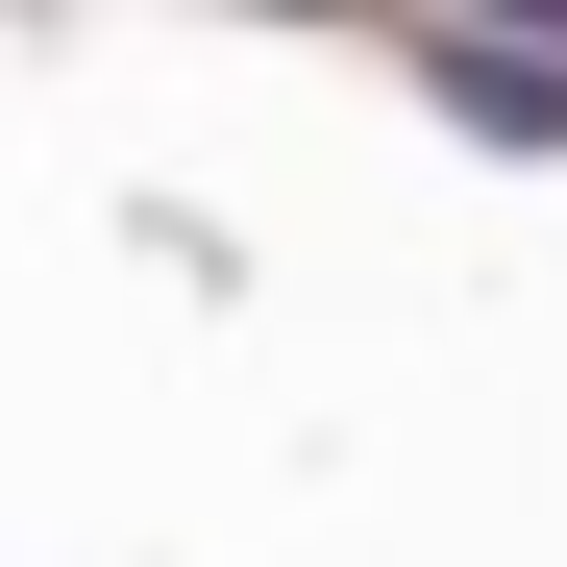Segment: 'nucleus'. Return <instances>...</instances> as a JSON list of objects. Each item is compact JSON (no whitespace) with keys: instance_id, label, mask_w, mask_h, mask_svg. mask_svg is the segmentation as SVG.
Returning a JSON list of instances; mask_svg holds the SVG:
<instances>
[{"instance_id":"f257e3e1","label":"nucleus","mask_w":567,"mask_h":567,"mask_svg":"<svg viewBox=\"0 0 567 567\" xmlns=\"http://www.w3.org/2000/svg\"><path fill=\"white\" fill-rule=\"evenodd\" d=\"M420 74H444V100H468V124H494V148H567V74H543V50H468V25H444Z\"/></svg>"}]
</instances>
